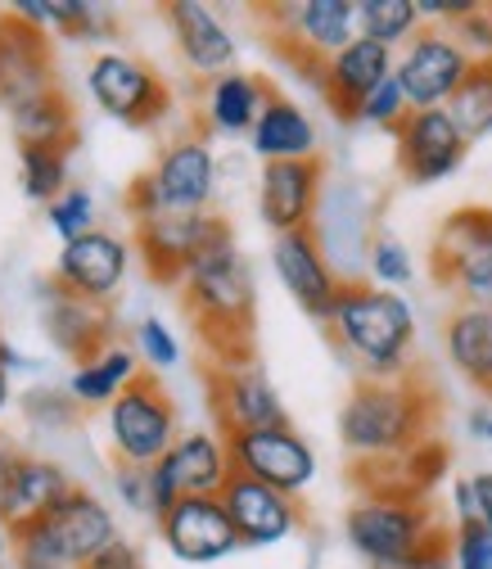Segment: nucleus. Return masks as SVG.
<instances>
[{
  "mask_svg": "<svg viewBox=\"0 0 492 569\" xmlns=\"http://www.w3.org/2000/svg\"><path fill=\"white\" fill-rule=\"evenodd\" d=\"M181 295H185V308H190L199 335L222 352V367H244L258 290H253L249 258L240 253L231 231H222L203 253L190 258V267L181 276Z\"/></svg>",
  "mask_w": 492,
  "mask_h": 569,
  "instance_id": "f257e3e1",
  "label": "nucleus"
},
{
  "mask_svg": "<svg viewBox=\"0 0 492 569\" xmlns=\"http://www.w3.org/2000/svg\"><path fill=\"white\" fill-rule=\"evenodd\" d=\"M430 420L434 393L420 380H362L339 411V439L358 461H398L425 443Z\"/></svg>",
  "mask_w": 492,
  "mask_h": 569,
  "instance_id": "f03ea898",
  "label": "nucleus"
},
{
  "mask_svg": "<svg viewBox=\"0 0 492 569\" xmlns=\"http://www.w3.org/2000/svg\"><path fill=\"white\" fill-rule=\"evenodd\" d=\"M330 330L348 358L367 371V380L406 376L411 348H415V312L402 295L380 290V284H367V280H343Z\"/></svg>",
  "mask_w": 492,
  "mask_h": 569,
  "instance_id": "7ed1b4c3",
  "label": "nucleus"
},
{
  "mask_svg": "<svg viewBox=\"0 0 492 569\" xmlns=\"http://www.w3.org/2000/svg\"><path fill=\"white\" fill-rule=\"evenodd\" d=\"M218 190V159L203 136H181L159 154L154 172L135 177L127 203L135 222L163 218V212H208V199Z\"/></svg>",
  "mask_w": 492,
  "mask_h": 569,
  "instance_id": "20e7f679",
  "label": "nucleus"
},
{
  "mask_svg": "<svg viewBox=\"0 0 492 569\" xmlns=\"http://www.w3.org/2000/svg\"><path fill=\"white\" fill-rule=\"evenodd\" d=\"M343 533H348V542H353V551L367 556V565L375 569V565H393V560L415 556L443 529L434 525L425 502H415V497H375V492H367L362 502H353V511H348Z\"/></svg>",
  "mask_w": 492,
  "mask_h": 569,
  "instance_id": "39448f33",
  "label": "nucleus"
},
{
  "mask_svg": "<svg viewBox=\"0 0 492 569\" xmlns=\"http://www.w3.org/2000/svg\"><path fill=\"white\" fill-rule=\"evenodd\" d=\"M109 439L122 466H159L172 452V443L181 439L177 407L154 376H135L109 402Z\"/></svg>",
  "mask_w": 492,
  "mask_h": 569,
  "instance_id": "423d86ee",
  "label": "nucleus"
},
{
  "mask_svg": "<svg viewBox=\"0 0 492 569\" xmlns=\"http://www.w3.org/2000/svg\"><path fill=\"white\" fill-rule=\"evenodd\" d=\"M474 68V54L443 28H420L402 54H398V68L393 78L402 82L406 91V104L411 109H448L456 100V91L465 87Z\"/></svg>",
  "mask_w": 492,
  "mask_h": 569,
  "instance_id": "0eeeda50",
  "label": "nucleus"
},
{
  "mask_svg": "<svg viewBox=\"0 0 492 569\" xmlns=\"http://www.w3.org/2000/svg\"><path fill=\"white\" fill-rule=\"evenodd\" d=\"M231 452H227V435H208V430H190L172 443V452L150 466V483H154V520H163L181 497H222L227 479H231Z\"/></svg>",
  "mask_w": 492,
  "mask_h": 569,
  "instance_id": "6e6552de",
  "label": "nucleus"
},
{
  "mask_svg": "<svg viewBox=\"0 0 492 569\" xmlns=\"http://www.w3.org/2000/svg\"><path fill=\"white\" fill-rule=\"evenodd\" d=\"M227 452H231V470L235 475L271 483L275 492H285V497H303L308 483L317 479V452L294 425L227 435Z\"/></svg>",
  "mask_w": 492,
  "mask_h": 569,
  "instance_id": "1a4fd4ad",
  "label": "nucleus"
},
{
  "mask_svg": "<svg viewBox=\"0 0 492 569\" xmlns=\"http://www.w3.org/2000/svg\"><path fill=\"white\" fill-rule=\"evenodd\" d=\"M87 91L113 122H127V127H145L168 113V87L159 82V73L150 63L118 50H104L91 59Z\"/></svg>",
  "mask_w": 492,
  "mask_h": 569,
  "instance_id": "9d476101",
  "label": "nucleus"
},
{
  "mask_svg": "<svg viewBox=\"0 0 492 569\" xmlns=\"http://www.w3.org/2000/svg\"><path fill=\"white\" fill-rule=\"evenodd\" d=\"M271 23L280 32V50L299 68H308V59L330 63L339 50H348L362 37L358 0H294V6H280Z\"/></svg>",
  "mask_w": 492,
  "mask_h": 569,
  "instance_id": "9b49d317",
  "label": "nucleus"
},
{
  "mask_svg": "<svg viewBox=\"0 0 492 569\" xmlns=\"http://www.w3.org/2000/svg\"><path fill=\"white\" fill-rule=\"evenodd\" d=\"M321 194H325V168H321V159L262 163V172H258V218L275 236L312 231Z\"/></svg>",
  "mask_w": 492,
  "mask_h": 569,
  "instance_id": "f8f14e48",
  "label": "nucleus"
},
{
  "mask_svg": "<svg viewBox=\"0 0 492 569\" xmlns=\"http://www.w3.org/2000/svg\"><path fill=\"white\" fill-rule=\"evenodd\" d=\"M393 136H398V168L415 186H434L452 177L470 150V140L461 136L448 109H411Z\"/></svg>",
  "mask_w": 492,
  "mask_h": 569,
  "instance_id": "ddd939ff",
  "label": "nucleus"
},
{
  "mask_svg": "<svg viewBox=\"0 0 492 569\" xmlns=\"http://www.w3.org/2000/svg\"><path fill=\"white\" fill-rule=\"evenodd\" d=\"M271 267H275V280L290 290V299L317 317V321H330L334 317V303H339V290H343V276L330 267L317 231H290V236H275L271 240Z\"/></svg>",
  "mask_w": 492,
  "mask_h": 569,
  "instance_id": "4468645a",
  "label": "nucleus"
},
{
  "mask_svg": "<svg viewBox=\"0 0 492 569\" xmlns=\"http://www.w3.org/2000/svg\"><path fill=\"white\" fill-rule=\"evenodd\" d=\"M168 551L185 565H213L235 556L244 542L222 507V497H181V502L159 520Z\"/></svg>",
  "mask_w": 492,
  "mask_h": 569,
  "instance_id": "2eb2a0df",
  "label": "nucleus"
},
{
  "mask_svg": "<svg viewBox=\"0 0 492 569\" xmlns=\"http://www.w3.org/2000/svg\"><path fill=\"white\" fill-rule=\"evenodd\" d=\"M222 231H231V227L218 212H163V218L135 222V240H140V253H145L150 271L172 284H181L190 258L203 253Z\"/></svg>",
  "mask_w": 492,
  "mask_h": 569,
  "instance_id": "dca6fc26",
  "label": "nucleus"
},
{
  "mask_svg": "<svg viewBox=\"0 0 492 569\" xmlns=\"http://www.w3.org/2000/svg\"><path fill=\"white\" fill-rule=\"evenodd\" d=\"M222 507L240 533L244 547H275L285 542L290 533H299L303 525V507L299 497L275 492L271 483H258L249 475H231L222 488Z\"/></svg>",
  "mask_w": 492,
  "mask_h": 569,
  "instance_id": "f3484780",
  "label": "nucleus"
},
{
  "mask_svg": "<svg viewBox=\"0 0 492 569\" xmlns=\"http://www.w3.org/2000/svg\"><path fill=\"white\" fill-rule=\"evenodd\" d=\"M41 525V533L50 538V547L73 565V569H87L109 542H118V529H113V516L100 497H91L87 488H73L54 502L46 516H32Z\"/></svg>",
  "mask_w": 492,
  "mask_h": 569,
  "instance_id": "a211bd4d",
  "label": "nucleus"
},
{
  "mask_svg": "<svg viewBox=\"0 0 492 569\" xmlns=\"http://www.w3.org/2000/svg\"><path fill=\"white\" fill-rule=\"evenodd\" d=\"M127 244L109 231H87L82 240L63 244L59 249V262H54V284L78 299H91V303H104L122 290L127 280Z\"/></svg>",
  "mask_w": 492,
  "mask_h": 569,
  "instance_id": "6ab92c4d",
  "label": "nucleus"
},
{
  "mask_svg": "<svg viewBox=\"0 0 492 569\" xmlns=\"http://www.w3.org/2000/svg\"><path fill=\"white\" fill-rule=\"evenodd\" d=\"M50 91H54V78H50L46 32L23 23L19 14H6L0 19V104H10L14 113Z\"/></svg>",
  "mask_w": 492,
  "mask_h": 569,
  "instance_id": "aec40b11",
  "label": "nucleus"
},
{
  "mask_svg": "<svg viewBox=\"0 0 492 569\" xmlns=\"http://www.w3.org/2000/svg\"><path fill=\"white\" fill-rule=\"evenodd\" d=\"M393 50L371 41V37H358L348 50H339L330 63H325V73H321V91L330 100V109L343 118V122H358V109L393 78Z\"/></svg>",
  "mask_w": 492,
  "mask_h": 569,
  "instance_id": "412c9836",
  "label": "nucleus"
},
{
  "mask_svg": "<svg viewBox=\"0 0 492 569\" xmlns=\"http://www.w3.org/2000/svg\"><path fill=\"white\" fill-rule=\"evenodd\" d=\"M213 407L227 435H244V430H275V425H290V411L280 402L275 385L258 371V367H218L213 376Z\"/></svg>",
  "mask_w": 492,
  "mask_h": 569,
  "instance_id": "4be33fe9",
  "label": "nucleus"
},
{
  "mask_svg": "<svg viewBox=\"0 0 492 569\" xmlns=\"http://www.w3.org/2000/svg\"><path fill=\"white\" fill-rule=\"evenodd\" d=\"M168 23L177 37V50L185 59V68H194L199 78H222L235 63V37L222 28V19L213 14V6L203 0H172L168 6Z\"/></svg>",
  "mask_w": 492,
  "mask_h": 569,
  "instance_id": "5701e85b",
  "label": "nucleus"
},
{
  "mask_svg": "<svg viewBox=\"0 0 492 569\" xmlns=\"http://www.w3.org/2000/svg\"><path fill=\"white\" fill-rule=\"evenodd\" d=\"M46 330H50V339L68 352V358H78V367L100 358L104 348H113L109 343L113 321H109L104 303L68 295V290H59L54 280H50V303H46Z\"/></svg>",
  "mask_w": 492,
  "mask_h": 569,
  "instance_id": "b1692460",
  "label": "nucleus"
},
{
  "mask_svg": "<svg viewBox=\"0 0 492 569\" xmlns=\"http://www.w3.org/2000/svg\"><path fill=\"white\" fill-rule=\"evenodd\" d=\"M443 352L474 389L492 393V308L456 303L443 321Z\"/></svg>",
  "mask_w": 492,
  "mask_h": 569,
  "instance_id": "393cba45",
  "label": "nucleus"
},
{
  "mask_svg": "<svg viewBox=\"0 0 492 569\" xmlns=\"http://www.w3.org/2000/svg\"><path fill=\"white\" fill-rule=\"evenodd\" d=\"M249 146L262 163H285V159H317V122L285 96H271L258 113V127L249 131Z\"/></svg>",
  "mask_w": 492,
  "mask_h": 569,
  "instance_id": "a878e982",
  "label": "nucleus"
},
{
  "mask_svg": "<svg viewBox=\"0 0 492 569\" xmlns=\"http://www.w3.org/2000/svg\"><path fill=\"white\" fill-rule=\"evenodd\" d=\"M267 100H271L267 82H258L249 73H235V68H231V73L208 82L203 118H208V127L222 131V136H249L258 127V113L267 109Z\"/></svg>",
  "mask_w": 492,
  "mask_h": 569,
  "instance_id": "bb28decb",
  "label": "nucleus"
},
{
  "mask_svg": "<svg viewBox=\"0 0 492 569\" xmlns=\"http://www.w3.org/2000/svg\"><path fill=\"white\" fill-rule=\"evenodd\" d=\"M14 136L23 150H68L73 146V113L59 91L14 109Z\"/></svg>",
  "mask_w": 492,
  "mask_h": 569,
  "instance_id": "cd10ccee",
  "label": "nucleus"
},
{
  "mask_svg": "<svg viewBox=\"0 0 492 569\" xmlns=\"http://www.w3.org/2000/svg\"><path fill=\"white\" fill-rule=\"evenodd\" d=\"M131 380H135V352L113 343V348L100 352V358H91L73 371L68 393H73L78 402H113Z\"/></svg>",
  "mask_w": 492,
  "mask_h": 569,
  "instance_id": "c85d7f7f",
  "label": "nucleus"
},
{
  "mask_svg": "<svg viewBox=\"0 0 492 569\" xmlns=\"http://www.w3.org/2000/svg\"><path fill=\"white\" fill-rule=\"evenodd\" d=\"M78 483L68 479L54 461L41 457H19V475H14V502H19V520L28 516H46L54 502H63Z\"/></svg>",
  "mask_w": 492,
  "mask_h": 569,
  "instance_id": "c756f323",
  "label": "nucleus"
},
{
  "mask_svg": "<svg viewBox=\"0 0 492 569\" xmlns=\"http://www.w3.org/2000/svg\"><path fill=\"white\" fill-rule=\"evenodd\" d=\"M448 113L456 118V127H461V136L470 140V146L483 136H492V59H474L470 78L456 91V100L448 104Z\"/></svg>",
  "mask_w": 492,
  "mask_h": 569,
  "instance_id": "7c9ffc66",
  "label": "nucleus"
},
{
  "mask_svg": "<svg viewBox=\"0 0 492 569\" xmlns=\"http://www.w3.org/2000/svg\"><path fill=\"white\" fill-rule=\"evenodd\" d=\"M434 276L461 303L492 308V244L474 249V253H461V258H434Z\"/></svg>",
  "mask_w": 492,
  "mask_h": 569,
  "instance_id": "2f4dec72",
  "label": "nucleus"
},
{
  "mask_svg": "<svg viewBox=\"0 0 492 569\" xmlns=\"http://www.w3.org/2000/svg\"><path fill=\"white\" fill-rule=\"evenodd\" d=\"M358 32L380 46H406L420 32L415 0H358Z\"/></svg>",
  "mask_w": 492,
  "mask_h": 569,
  "instance_id": "473e14b6",
  "label": "nucleus"
},
{
  "mask_svg": "<svg viewBox=\"0 0 492 569\" xmlns=\"http://www.w3.org/2000/svg\"><path fill=\"white\" fill-rule=\"evenodd\" d=\"M492 244V208H456L439 231L434 258H461Z\"/></svg>",
  "mask_w": 492,
  "mask_h": 569,
  "instance_id": "72a5a7b5",
  "label": "nucleus"
},
{
  "mask_svg": "<svg viewBox=\"0 0 492 569\" xmlns=\"http://www.w3.org/2000/svg\"><path fill=\"white\" fill-rule=\"evenodd\" d=\"M68 181V150H23V194L37 203H54Z\"/></svg>",
  "mask_w": 492,
  "mask_h": 569,
  "instance_id": "f704fd0d",
  "label": "nucleus"
},
{
  "mask_svg": "<svg viewBox=\"0 0 492 569\" xmlns=\"http://www.w3.org/2000/svg\"><path fill=\"white\" fill-rule=\"evenodd\" d=\"M14 14L46 32L50 23H59V28H91L100 10L87 6V0H14Z\"/></svg>",
  "mask_w": 492,
  "mask_h": 569,
  "instance_id": "c9c22d12",
  "label": "nucleus"
},
{
  "mask_svg": "<svg viewBox=\"0 0 492 569\" xmlns=\"http://www.w3.org/2000/svg\"><path fill=\"white\" fill-rule=\"evenodd\" d=\"M367 271L375 276L380 290H402V284L411 280V249L398 240V236H375L371 240V253H367Z\"/></svg>",
  "mask_w": 492,
  "mask_h": 569,
  "instance_id": "e433bc0d",
  "label": "nucleus"
},
{
  "mask_svg": "<svg viewBox=\"0 0 492 569\" xmlns=\"http://www.w3.org/2000/svg\"><path fill=\"white\" fill-rule=\"evenodd\" d=\"M46 212H50V227L59 231V240L73 244V240H82V236L91 231V222H96V199H91V190L73 186V190H63Z\"/></svg>",
  "mask_w": 492,
  "mask_h": 569,
  "instance_id": "4c0bfd02",
  "label": "nucleus"
},
{
  "mask_svg": "<svg viewBox=\"0 0 492 569\" xmlns=\"http://www.w3.org/2000/svg\"><path fill=\"white\" fill-rule=\"evenodd\" d=\"M10 547H14V565H19V569H73V565H68V560L50 547V538L41 533V525H37L32 516L10 529Z\"/></svg>",
  "mask_w": 492,
  "mask_h": 569,
  "instance_id": "58836bf2",
  "label": "nucleus"
},
{
  "mask_svg": "<svg viewBox=\"0 0 492 569\" xmlns=\"http://www.w3.org/2000/svg\"><path fill=\"white\" fill-rule=\"evenodd\" d=\"M452 511H456V525L492 529V470H479L452 483Z\"/></svg>",
  "mask_w": 492,
  "mask_h": 569,
  "instance_id": "ea45409f",
  "label": "nucleus"
},
{
  "mask_svg": "<svg viewBox=\"0 0 492 569\" xmlns=\"http://www.w3.org/2000/svg\"><path fill=\"white\" fill-rule=\"evenodd\" d=\"M135 348H140V358H145L154 371H172L181 362V343H177V335L159 317H145L135 326Z\"/></svg>",
  "mask_w": 492,
  "mask_h": 569,
  "instance_id": "a19ab883",
  "label": "nucleus"
},
{
  "mask_svg": "<svg viewBox=\"0 0 492 569\" xmlns=\"http://www.w3.org/2000/svg\"><path fill=\"white\" fill-rule=\"evenodd\" d=\"M406 113H411V104H406V91H402V82L398 78H389L362 109H358V122H367V127H389V131H398L402 122H406Z\"/></svg>",
  "mask_w": 492,
  "mask_h": 569,
  "instance_id": "79ce46f5",
  "label": "nucleus"
},
{
  "mask_svg": "<svg viewBox=\"0 0 492 569\" xmlns=\"http://www.w3.org/2000/svg\"><path fill=\"white\" fill-rule=\"evenodd\" d=\"M452 569H492V529L488 525L452 529Z\"/></svg>",
  "mask_w": 492,
  "mask_h": 569,
  "instance_id": "37998d69",
  "label": "nucleus"
},
{
  "mask_svg": "<svg viewBox=\"0 0 492 569\" xmlns=\"http://www.w3.org/2000/svg\"><path fill=\"white\" fill-rule=\"evenodd\" d=\"M113 483H118V497H122L131 511H140V516H150V520H154V483H150V466H122V461H118Z\"/></svg>",
  "mask_w": 492,
  "mask_h": 569,
  "instance_id": "c03bdc74",
  "label": "nucleus"
},
{
  "mask_svg": "<svg viewBox=\"0 0 492 569\" xmlns=\"http://www.w3.org/2000/svg\"><path fill=\"white\" fill-rule=\"evenodd\" d=\"M452 37L474 54V59H492V6H479L470 19H461L452 28Z\"/></svg>",
  "mask_w": 492,
  "mask_h": 569,
  "instance_id": "a18cd8bd",
  "label": "nucleus"
},
{
  "mask_svg": "<svg viewBox=\"0 0 492 569\" xmlns=\"http://www.w3.org/2000/svg\"><path fill=\"white\" fill-rule=\"evenodd\" d=\"M375 569H452V533H434L425 547L406 560H393V565H375Z\"/></svg>",
  "mask_w": 492,
  "mask_h": 569,
  "instance_id": "49530a36",
  "label": "nucleus"
},
{
  "mask_svg": "<svg viewBox=\"0 0 492 569\" xmlns=\"http://www.w3.org/2000/svg\"><path fill=\"white\" fill-rule=\"evenodd\" d=\"M14 475H19V457L0 443V516L10 520V529L19 525V502H14Z\"/></svg>",
  "mask_w": 492,
  "mask_h": 569,
  "instance_id": "de8ad7c7",
  "label": "nucleus"
},
{
  "mask_svg": "<svg viewBox=\"0 0 492 569\" xmlns=\"http://www.w3.org/2000/svg\"><path fill=\"white\" fill-rule=\"evenodd\" d=\"M415 10H420V19H434V23H461V19H470L474 10H479V0H415Z\"/></svg>",
  "mask_w": 492,
  "mask_h": 569,
  "instance_id": "09e8293b",
  "label": "nucleus"
},
{
  "mask_svg": "<svg viewBox=\"0 0 492 569\" xmlns=\"http://www.w3.org/2000/svg\"><path fill=\"white\" fill-rule=\"evenodd\" d=\"M87 569H145V560H140V551H135L131 542H122V538H118V542H109V547H104Z\"/></svg>",
  "mask_w": 492,
  "mask_h": 569,
  "instance_id": "8fccbe9b",
  "label": "nucleus"
},
{
  "mask_svg": "<svg viewBox=\"0 0 492 569\" xmlns=\"http://www.w3.org/2000/svg\"><path fill=\"white\" fill-rule=\"evenodd\" d=\"M470 435H474V439H483V443L492 448V407L470 411Z\"/></svg>",
  "mask_w": 492,
  "mask_h": 569,
  "instance_id": "3c124183",
  "label": "nucleus"
},
{
  "mask_svg": "<svg viewBox=\"0 0 492 569\" xmlns=\"http://www.w3.org/2000/svg\"><path fill=\"white\" fill-rule=\"evenodd\" d=\"M6 402H10V371L0 367V411H6Z\"/></svg>",
  "mask_w": 492,
  "mask_h": 569,
  "instance_id": "603ef678",
  "label": "nucleus"
},
{
  "mask_svg": "<svg viewBox=\"0 0 492 569\" xmlns=\"http://www.w3.org/2000/svg\"><path fill=\"white\" fill-rule=\"evenodd\" d=\"M6 542H10V520L0 516V556H6Z\"/></svg>",
  "mask_w": 492,
  "mask_h": 569,
  "instance_id": "864d4df0",
  "label": "nucleus"
}]
</instances>
